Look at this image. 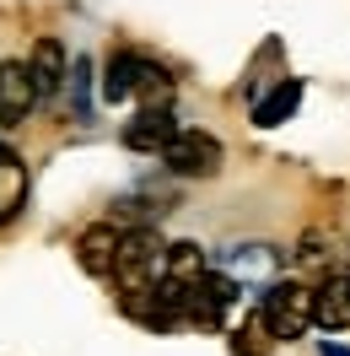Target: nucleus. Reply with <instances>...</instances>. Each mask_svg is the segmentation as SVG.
<instances>
[{
    "instance_id": "7ed1b4c3",
    "label": "nucleus",
    "mask_w": 350,
    "mask_h": 356,
    "mask_svg": "<svg viewBox=\"0 0 350 356\" xmlns=\"http://www.w3.org/2000/svg\"><path fill=\"white\" fill-rule=\"evenodd\" d=\"M156 156H162L178 178H216L226 152H221L216 135H205V130H173V140H167Z\"/></svg>"
},
{
    "instance_id": "4468645a",
    "label": "nucleus",
    "mask_w": 350,
    "mask_h": 356,
    "mask_svg": "<svg viewBox=\"0 0 350 356\" xmlns=\"http://www.w3.org/2000/svg\"><path fill=\"white\" fill-rule=\"evenodd\" d=\"M135 92H140L151 108H167V97H173V81H167V70H162V65H146V60H135Z\"/></svg>"
},
{
    "instance_id": "423d86ee",
    "label": "nucleus",
    "mask_w": 350,
    "mask_h": 356,
    "mask_svg": "<svg viewBox=\"0 0 350 356\" xmlns=\"http://www.w3.org/2000/svg\"><path fill=\"white\" fill-rule=\"evenodd\" d=\"M65 49H60V38H38V49H33V60H27V76H33V92H38V103H49V97H60L65 92Z\"/></svg>"
},
{
    "instance_id": "2eb2a0df",
    "label": "nucleus",
    "mask_w": 350,
    "mask_h": 356,
    "mask_svg": "<svg viewBox=\"0 0 350 356\" xmlns=\"http://www.w3.org/2000/svg\"><path fill=\"white\" fill-rule=\"evenodd\" d=\"M324 356H350L345 346H334V340H324Z\"/></svg>"
},
{
    "instance_id": "dca6fc26",
    "label": "nucleus",
    "mask_w": 350,
    "mask_h": 356,
    "mask_svg": "<svg viewBox=\"0 0 350 356\" xmlns=\"http://www.w3.org/2000/svg\"><path fill=\"white\" fill-rule=\"evenodd\" d=\"M0 152H6V146H0Z\"/></svg>"
},
{
    "instance_id": "f03ea898",
    "label": "nucleus",
    "mask_w": 350,
    "mask_h": 356,
    "mask_svg": "<svg viewBox=\"0 0 350 356\" xmlns=\"http://www.w3.org/2000/svg\"><path fill=\"white\" fill-rule=\"evenodd\" d=\"M259 324L269 340H302L312 330V291L302 281H269L259 297Z\"/></svg>"
},
{
    "instance_id": "9d476101",
    "label": "nucleus",
    "mask_w": 350,
    "mask_h": 356,
    "mask_svg": "<svg viewBox=\"0 0 350 356\" xmlns=\"http://www.w3.org/2000/svg\"><path fill=\"white\" fill-rule=\"evenodd\" d=\"M281 248H269V243H248V248H232L226 254V275L232 281H275V270H281Z\"/></svg>"
},
{
    "instance_id": "ddd939ff",
    "label": "nucleus",
    "mask_w": 350,
    "mask_h": 356,
    "mask_svg": "<svg viewBox=\"0 0 350 356\" xmlns=\"http://www.w3.org/2000/svg\"><path fill=\"white\" fill-rule=\"evenodd\" d=\"M103 97L108 103L135 97V54H113L108 65H103Z\"/></svg>"
},
{
    "instance_id": "f8f14e48",
    "label": "nucleus",
    "mask_w": 350,
    "mask_h": 356,
    "mask_svg": "<svg viewBox=\"0 0 350 356\" xmlns=\"http://www.w3.org/2000/svg\"><path fill=\"white\" fill-rule=\"evenodd\" d=\"M297 103H302V81H275V92L253 103V124H264V130H269V124L291 119V113H297Z\"/></svg>"
},
{
    "instance_id": "1a4fd4ad",
    "label": "nucleus",
    "mask_w": 350,
    "mask_h": 356,
    "mask_svg": "<svg viewBox=\"0 0 350 356\" xmlns=\"http://www.w3.org/2000/svg\"><path fill=\"white\" fill-rule=\"evenodd\" d=\"M113 248H119V227L113 222H92V227H81V238H76V254H81V270H87V275H108Z\"/></svg>"
},
{
    "instance_id": "39448f33",
    "label": "nucleus",
    "mask_w": 350,
    "mask_h": 356,
    "mask_svg": "<svg viewBox=\"0 0 350 356\" xmlns=\"http://www.w3.org/2000/svg\"><path fill=\"white\" fill-rule=\"evenodd\" d=\"M38 108V92H33V76H27V60H6L0 65V124H22L27 113Z\"/></svg>"
},
{
    "instance_id": "20e7f679",
    "label": "nucleus",
    "mask_w": 350,
    "mask_h": 356,
    "mask_svg": "<svg viewBox=\"0 0 350 356\" xmlns=\"http://www.w3.org/2000/svg\"><path fill=\"white\" fill-rule=\"evenodd\" d=\"M238 302V281L232 275H199L194 286L183 291V302H178V313L189 318V324H199V330H216L221 318H226V308Z\"/></svg>"
},
{
    "instance_id": "6e6552de",
    "label": "nucleus",
    "mask_w": 350,
    "mask_h": 356,
    "mask_svg": "<svg viewBox=\"0 0 350 356\" xmlns=\"http://www.w3.org/2000/svg\"><path fill=\"white\" fill-rule=\"evenodd\" d=\"M312 324L318 330H350V275H328L324 291H312Z\"/></svg>"
},
{
    "instance_id": "0eeeda50",
    "label": "nucleus",
    "mask_w": 350,
    "mask_h": 356,
    "mask_svg": "<svg viewBox=\"0 0 350 356\" xmlns=\"http://www.w3.org/2000/svg\"><path fill=\"white\" fill-rule=\"evenodd\" d=\"M173 130H178V124H173V113H167V108H146V113H135L130 124H124V146L140 152V156H156L167 140H173Z\"/></svg>"
},
{
    "instance_id": "f257e3e1",
    "label": "nucleus",
    "mask_w": 350,
    "mask_h": 356,
    "mask_svg": "<svg viewBox=\"0 0 350 356\" xmlns=\"http://www.w3.org/2000/svg\"><path fill=\"white\" fill-rule=\"evenodd\" d=\"M162 238H156L151 227H135V232H119V248H113V281H119V291H124V302L130 308H140L146 297H151L156 275H162Z\"/></svg>"
},
{
    "instance_id": "9b49d317",
    "label": "nucleus",
    "mask_w": 350,
    "mask_h": 356,
    "mask_svg": "<svg viewBox=\"0 0 350 356\" xmlns=\"http://www.w3.org/2000/svg\"><path fill=\"white\" fill-rule=\"evenodd\" d=\"M22 205H27V168L22 156L0 152V222H11Z\"/></svg>"
}]
</instances>
